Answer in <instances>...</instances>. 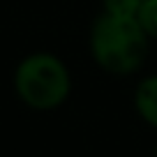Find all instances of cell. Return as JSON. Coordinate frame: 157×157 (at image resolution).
<instances>
[{
  "instance_id": "obj_1",
  "label": "cell",
  "mask_w": 157,
  "mask_h": 157,
  "mask_svg": "<svg viewBox=\"0 0 157 157\" xmlns=\"http://www.w3.org/2000/svg\"><path fill=\"white\" fill-rule=\"evenodd\" d=\"M90 51L102 69L111 74H132L148 56V35L136 19L104 12L93 25Z\"/></svg>"
},
{
  "instance_id": "obj_2",
  "label": "cell",
  "mask_w": 157,
  "mask_h": 157,
  "mask_svg": "<svg viewBox=\"0 0 157 157\" xmlns=\"http://www.w3.org/2000/svg\"><path fill=\"white\" fill-rule=\"evenodd\" d=\"M14 88L25 106L51 111L67 99L72 90V76L60 58L51 53H33L16 67Z\"/></svg>"
},
{
  "instance_id": "obj_3",
  "label": "cell",
  "mask_w": 157,
  "mask_h": 157,
  "mask_svg": "<svg viewBox=\"0 0 157 157\" xmlns=\"http://www.w3.org/2000/svg\"><path fill=\"white\" fill-rule=\"evenodd\" d=\"M134 104L139 116L152 127H157V76H148L139 83L134 93Z\"/></svg>"
},
{
  "instance_id": "obj_4",
  "label": "cell",
  "mask_w": 157,
  "mask_h": 157,
  "mask_svg": "<svg viewBox=\"0 0 157 157\" xmlns=\"http://www.w3.org/2000/svg\"><path fill=\"white\" fill-rule=\"evenodd\" d=\"M136 21L148 37L157 39V0H143L136 12Z\"/></svg>"
},
{
  "instance_id": "obj_5",
  "label": "cell",
  "mask_w": 157,
  "mask_h": 157,
  "mask_svg": "<svg viewBox=\"0 0 157 157\" xmlns=\"http://www.w3.org/2000/svg\"><path fill=\"white\" fill-rule=\"evenodd\" d=\"M143 0H104V12L113 16H125V19H136V12Z\"/></svg>"
}]
</instances>
